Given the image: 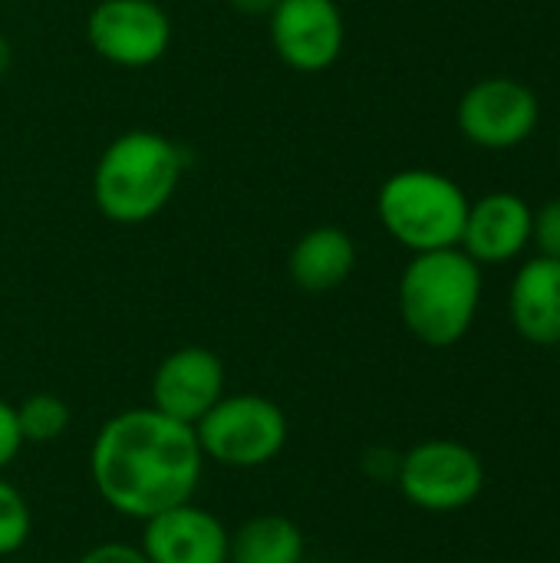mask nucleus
Listing matches in <instances>:
<instances>
[{
  "mask_svg": "<svg viewBox=\"0 0 560 563\" xmlns=\"http://www.w3.org/2000/svg\"><path fill=\"white\" fill-rule=\"evenodd\" d=\"M274 3L277 0H231V7L241 10V13H248V16H267Z\"/></svg>",
  "mask_w": 560,
  "mask_h": 563,
  "instance_id": "nucleus-21",
  "label": "nucleus"
},
{
  "mask_svg": "<svg viewBox=\"0 0 560 563\" xmlns=\"http://www.w3.org/2000/svg\"><path fill=\"white\" fill-rule=\"evenodd\" d=\"M482 303V264L462 247L413 254L399 277V317L406 330L432 346H455L475 323Z\"/></svg>",
  "mask_w": 560,
  "mask_h": 563,
  "instance_id": "nucleus-3",
  "label": "nucleus"
},
{
  "mask_svg": "<svg viewBox=\"0 0 560 563\" xmlns=\"http://www.w3.org/2000/svg\"><path fill=\"white\" fill-rule=\"evenodd\" d=\"M531 244L541 257L560 261V198H551L531 211Z\"/></svg>",
  "mask_w": 560,
  "mask_h": 563,
  "instance_id": "nucleus-18",
  "label": "nucleus"
},
{
  "mask_svg": "<svg viewBox=\"0 0 560 563\" xmlns=\"http://www.w3.org/2000/svg\"><path fill=\"white\" fill-rule=\"evenodd\" d=\"M185 172V152L152 129L116 135L96 162L92 198L102 218L116 224L152 221L175 195Z\"/></svg>",
  "mask_w": 560,
  "mask_h": 563,
  "instance_id": "nucleus-2",
  "label": "nucleus"
},
{
  "mask_svg": "<svg viewBox=\"0 0 560 563\" xmlns=\"http://www.w3.org/2000/svg\"><path fill=\"white\" fill-rule=\"evenodd\" d=\"M10 59H13V56H10V43H7V40H3V33H0V76L10 69Z\"/></svg>",
  "mask_w": 560,
  "mask_h": 563,
  "instance_id": "nucleus-22",
  "label": "nucleus"
},
{
  "mask_svg": "<svg viewBox=\"0 0 560 563\" xmlns=\"http://www.w3.org/2000/svg\"><path fill=\"white\" fill-rule=\"evenodd\" d=\"M86 36L106 63L145 69L168 53L172 20L155 0H99L86 20Z\"/></svg>",
  "mask_w": 560,
  "mask_h": 563,
  "instance_id": "nucleus-8",
  "label": "nucleus"
},
{
  "mask_svg": "<svg viewBox=\"0 0 560 563\" xmlns=\"http://www.w3.org/2000/svg\"><path fill=\"white\" fill-rule=\"evenodd\" d=\"M531 205L512 191H492L469 205L459 247L475 264H508L531 244Z\"/></svg>",
  "mask_w": 560,
  "mask_h": 563,
  "instance_id": "nucleus-12",
  "label": "nucleus"
},
{
  "mask_svg": "<svg viewBox=\"0 0 560 563\" xmlns=\"http://www.w3.org/2000/svg\"><path fill=\"white\" fill-rule=\"evenodd\" d=\"M399 495L429 515L469 508L485 488V465L475 449L455 439H426L399 455Z\"/></svg>",
  "mask_w": 560,
  "mask_h": 563,
  "instance_id": "nucleus-6",
  "label": "nucleus"
},
{
  "mask_svg": "<svg viewBox=\"0 0 560 563\" xmlns=\"http://www.w3.org/2000/svg\"><path fill=\"white\" fill-rule=\"evenodd\" d=\"M538 119H541L538 96L512 76L479 79L472 89H465L455 109L459 132L472 145L492 152L528 142L531 132L538 129Z\"/></svg>",
  "mask_w": 560,
  "mask_h": 563,
  "instance_id": "nucleus-7",
  "label": "nucleus"
},
{
  "mask_svg": "<svg viewBox=\"0 0 560 563\" xmlns=\"http://www.w3.org/2000/svg\"><path fill=\"white\" fill-rule=\"evenodd\" d=\"M304 531L284 515H254L228 538V563H300Z\"/></svg>",
  "mask_w": 560,
  "mask_h": 563,
  "instance_id": "nucleus-15",
  "label": "nucleus"
},
{
  "mask_svg": "<svg viewBox=\"0 0 560 563\" xmlns=\"http://www.w3.org/2000/svg\"><path fill=\"white\" fill-rule=\"evenodd\" d=\"M17 409V426H20V435L23 442L30 445H46V442H56L66 435L69 429V406L53 396V393H33L26 396Z\"/></svg>",
  "mask_w": 560,
  "mask_h": 563,
  "instance_id": "nucleus-16",
  "label": "nucleus"
},
{
  "mask_svg": "<svg viewBox=\"0 0 560 563\" xmlns=\"http://www.w3.org/2000/svg\"><path fill=\"white\" fill-rule=\"evenodd\" d=\"M508 317L521 340L560 346V261L538 254L518 267L508 290Z\"/></svg>",
  "mask_w": 560,
  "mask_h": 563,
  "instance_id": "nucleus-13",
  "label": "nucleus"
},
{
  "mask_svg": "<svg viewBox=\"0 0 560 563\" xmlns=\"http://www.w3.org/2000/svg\"><path fill=\"white\" fill-rule=\"evenodd\" d=\"M76 563H149L142 558V551L135 544H122V541H106L89 548Z\"/></svg>",
  "mask_w": 560,
  "mask_h": 563,
  "instance_id": "nucleus-20",
  "label": "nucleus"
},
{
  "mask_svg": "<svg viewBox=\"0 0 560 563\" xmlns=\"http://www.w3.org/2000/svg\"><path fill=\"white\" fill-rule=\"evenodd\" d=\"M201 455L221 468H261L274 462L290 435L284 409L257 393L221 396L198 422Z\"/></svg>",
  "mask_w": 560,
  "mask_h": 563,
  "instance_id": "nucleus-5",
  "label": "nucleus"
},
{
  "mask_svg": "<svg viewBox=\"0 0 560 563\" xmlns=\"http://www.w3.org/2000/svg\"><path fill=\"white\" fill-rule=\"evenodd\" d=\"M469 205L472 201L449 175L429 168L396 172L376 195L383 228L413 254L459 247Z\"/></svg>",
  "mask_w": 560,
  "mask_h": 563,
  "instance_id": "nucleus-4",
  "label": "nucleus"
},
{
  "mask_svg": "<svg viewBox=\"0 0 560 563\" xmlns=\"http://www.w3.org/2000/svg\"><path fill=\"white\" fill-rule=\"evenodd\" d=\"M33 531V515L20 488H13L7 478H0V558L17 554Z\"/></svg>",
  "mask_w": 560,
  "mask_h": 563,
  "instance_id": "nucleus-17",
  "label": "nucleus"
},
{
  "mask_svg": "<svg viewBox=\"0 0 560 563\" xmlns=\"http://www.w3.org/2000/svg\"><path fill=\"white\" fill-rule=\"evenodd\" d=\"M356 267V244L337 224L310 228L290 251L287 271L290 280L307 294H327L340 287Z\"/></svg>",
  "mask_w": 560,
  "mask_h": 563,
  "instance_id": "nucleus-14",
  "label": "nucleus"
},
{
  "mask_svg": "<svg viewBox=\"0 0 560 563\" xmlns=\"http://www.w3.org/2000/svg\"><path fill=\"white\" fill-rule=\"evenodd\" d=\"M205 455L195 426L162 416L152 406L106 419L89 449L96 495L122 518L149 521L195 498Z\"/></svg>",
  "mask_w": 560,
  "mask_h": 563,
  "instance_id": "nucleus-1",
  "label": "nucleus"
},
{
  "mask_svg": "<svg viewBox=\"0 0 560 563\" xmlns=\"http://www.w3.org/2000/svg\"><path fill=\"white\" fill-rule=\"evenodd\" d=\"M23 445L26 442H23L20 426H17V409L0 399V475L17 462V455H20Z\"/></svg>",
  "mask_w": 560,
  "mask_h": 563,
  "instance_id": "nucleus-19",
  "label": "nucleus"
},
{
  "mask_svg": "<svg viewBox=\"0 0 560 563\" xmlns=\"http://www.w3.org/2000/svg\"><path fill=\"white\" fill-rule=\"evenodd\" d=\"M558 152H560V135H558Z\"/></svg>",
  "mask_w": 560,
  "mask_h": 563,
  "instance_id": "nucleus-23",
  "label": "nucleus"
},
{
  "mask_svg": "<svg viewBox=\"0 0 560 563\" xmlns=\"http://www.w3.org/2000/svg\"><path fill=\"white\" fill-rule=\"evenodd\" d=\"M149 393L152 409L195 426L224 396V363L208 346H182L158 363Z\"/></svg>",
  "mask_w": 560,
  "mask_h": 563,
  "instance_id": "nucleus-10",
  "label": "nucleus"
},
{
  "mask_svg": "<svg viewBox=\"0 0 560 563\" xmlns=\"http://www.w3.org/2000/svg\"><path fill=\"white\" fill-rule=\"evenodd\" d=\"M277 56L297 73L330 69L347 43V23L337 0H277L267 13Z\"/></svg>",
  "mask_w": 560,
  "mask_h": 563,
  "instance_id": "nucleus-9",
  "label": "nucleus"
},
{
  "mask_svg": "<svg viewBox=\"0 0 560 563\" xmlns=\"http://www.w3.org/2000/svg\"><path fill=\"white\" fill-rule=\"evenodd\" d=\"M231 531L195 501L142 521L139 551L149 563H228Z\"/></svg>",
  "mask_w": 560,
  "mask_h": 563,
  "instance_id": "nucleus-11",
  "label": "nucleus"
}]
</instances>
